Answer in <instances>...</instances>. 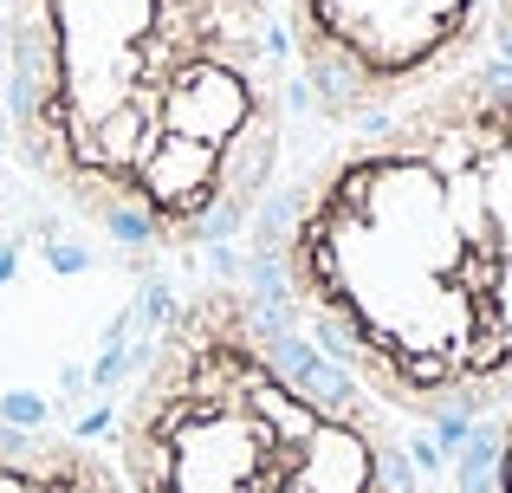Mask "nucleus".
Listing matches in <instances>:
<instances>
[{
    "label": "nucleus",
    "mask_w": 512,
    "mask_h": 493,
    "mask_svg": "<svg viewBox=\"0 0 512 493\" xmlns=\"http://www.w3.org/2000/svg\"><path fill=\"white\" fill-rule=\"evenodd\" d=\"M247 273L409 429L512 403V59L292 150Z\"/></svg>",
    "instance_id": "obj_1"
},
{
    "label": "nucleus",
    "mask_w": 512,
    "mask_h": 493,
    "mask_svg": "<svg viewBox=\"0 0 512 493\" xmlns=\"http://www.w3.org/2000/svg\"><path fill=\"white\" fill-rule=\"evenodd\" d=\"M7 124L130 260L234 247L299 150L286 0H7Z\"/></svg>",
    "instance_id": "obj_2"
},
{
    "label": "nucleus",
    "mask_w": 512,
    "mask_h": 493,
    "mask_svg": "<svg viewBox=\"0 0 512 493\" xmlns=\"http://www.w3.org/2000/svg\"><path fill=\"white\" fill-rule=\"evenodd\" d=\"M124 493H428L422 442L253 273L195 279L117 409Z\"/></svg>",
    "instance_id": "obj_3"
},
{
    "label": "nucleus",
    "mask_w": 512,
    "mask_h": 493,
    "mask_svg": "<svg viewBox=\"0 0 512 493\" xmlns=\"http://www.w3.org/2000/svg\"><path fill=\"white\" fill-rule=\"evenodd\" d=\"M506 0H286L299 130L331 137L500 52Z\"/></svg>",
    "instance_id": "obj_4"
},
{
    "label": "nucleus",
    "mask_w": 512,
    "mask_h": 493,
    "mask_svg": "<svg viewBox=\"0 0 512 493\" xmlns=\"http://www.w3.org/2000/svg\"><path fill=\"white\" fill-rule=\"evenodd\" d=\"M0 493H124V474L78 435L0 422Z\"/></svg>",
    "instance_id": "obj_5"
},
{
    "label": "nucleus",
    "mask_w": 512,
    "mask_h": 493,
    "mask_svg": "<svg viewBox=\"0 0 512 493\" xmlns=\"http://www.w3.org/2000/svg\"><path fill=\"white\" fill-rule=\"evenodd\" d=\"M441 455H422V474H435L428 493H512V403L461 429H435Z\"/></svg>",
    "instance_id": "obj_6"
},
{
    "label": "nucleus",
    "mask_w": 512,
    "mask_h": 493,
    "mask_svg": "<svg viewBox=\"0 0 512 493\" xmlns=\"http://www.w3.org/2000/svg\"><path fill=\"white\" fill-rule=\"evenodd\" d=\"M13 163V124H7V0H0V182Z\"/></svg>",
    "instance_id": "obj_7"
},
{
    "label": "nucleus",
    "mask_w": 512,
    "mask_h": 493,
    "mask_svg": "<svg viewBox=\"0 0 512 493\" xmlns=\"http://www.w3.org/2000/svg\"><path fill=\"white\" fill-rule=\"evenodd\" d=\"M500 59H512V0L500 7Z\"/></svg>",
    "instance_id": "obj_8"
}]
</instances>
